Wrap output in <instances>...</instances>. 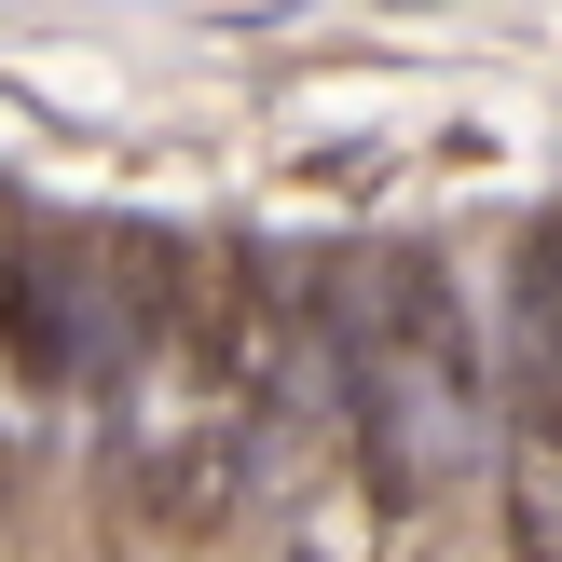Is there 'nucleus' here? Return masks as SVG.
Returning a JSON list of instances; mask_svg holds the SVG:
<instances>
[{
  "label": "nucleus",
  "instance_id": "obj_1",
  "mask_svg": "<svg viewBox=\"0 0 562 562\" xmlns=\"http://www.w3.org/2000/svg\"><path fill=\"white\" fill-rule=\"evenodd\" d=\"M508 562H562V220L508 261V344H494V439H481Z\"/></svg>",
  "mask_w": 562,
  "mask_h": 562
}]
</instances>
